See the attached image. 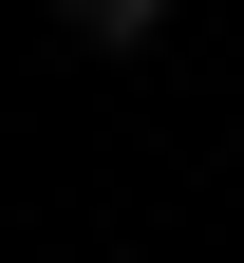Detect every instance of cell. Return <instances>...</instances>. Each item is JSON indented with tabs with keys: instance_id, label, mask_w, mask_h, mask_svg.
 <instances>
[{
	"instance_id": "obj_1",
	"label": "cell",
	"mask_w": 244,
	"mask_h": 263,
	"mask_svg": "<svg viewBox=\"0 0 244 263\" xmlns=\"http://www.w3.org/2000/svg\"><path fill=\"white\" fill-rule=\"evenodd\" d=\"M76 57H169V0H57Z\"/></svg>"
}]
</instances>
